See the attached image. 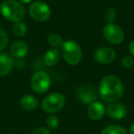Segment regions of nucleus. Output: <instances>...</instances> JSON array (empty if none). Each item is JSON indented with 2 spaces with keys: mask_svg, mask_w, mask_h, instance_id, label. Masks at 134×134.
Listing matches in <instances>:
<instances>
[{
  "mask_svg": "<svg viewBox=\"0 0 134 134\" xmlns=\"http://www.w3.org/2000/svg\"><path fill=\"white\" fill-rule=\"evenodd\" d=\"M124 93V86L119 77L108 75L101 79L98 86V94L104 101L114 103L119 101Z\"/></svg>",
  "mask_w": 134,
  "mask_h": 134,
  "instance_id": "obj_1",
  "label": "nucleus"
},
{
  "mask_svg": "<svg viewBox=\"0 0 134 134\" xmlns=\"http://www.w3.org/2000/svg\"><path fill=\"white\" fill-rule=\"evenodd\" d=\"M0 13L10 22H19L25 17L26 10L19 0H3L0 4Z\"/></svg>",
  "mask_w": 134,
  "mask_h": 134,
  "instance_id": "obj_2",
  "label": "nucleus"
},
{
  "mask_svg": "<svg viewBox=\"0 0 134 134\" xmlns=\"http://www.w3.org/2000/svg\"><path fill=\"white\" fill-rule=\"evenodd\" d=\"M61 54L63 60L70 65H76L83 58V51L78 42L73 40L63 41L61 46Z\"/></svg>",
  "mask_w": 134,
  "mask_h": 134,
  "instance_id": "obj_3",
  "label": "nucleus"
},
{
  "mask_svg": "<svg viewBox=\"0 0 134 134\" xmlns=\"http://www.w3.org/2000/svg\"><path fill=\"white\" fill-rule=\"evenodd\" d=\"M65 97L63 94L52 93L44 97V99L41 102V108L43 111L49 114H53L56 112H59L64 108L65 106Z\"/></svg>",
  "mask_w": 134,
  "mask_h": 134,
  "instance_id": "obj_4",
  "label": "nucleus"
},
{
  "mask_svg": "<svg viewBox=\"0 0 134 134\" xmlns=\"http://www.w3.org/2000/svg\"><path fill=\"white\" fill-rule=\"evenodd\" d=\"M29 15L37 22H45L51 18L52 9L50 6L43 1H34L29 8Z\"/></svg>",
  "mask_w": 134,
  "mask_h": 134,
  "instance_id": "obj_5",
  "label": "nucleus"
},
{
  "mask_svg": "<svg viewBox=\"0 0 134 134\" xmlns=\"http://www.w3.org/2000/svg\"><path fill=\"white\" fill-rule=\"evenodd\" d=\"M52 83L51 76L45 71H38L32 75L30 78V87L35 93L44 94L49 90Z\"/></svg>",
  "mask_w": 134,
  "mask_h": 134,
  "instance_id": "obj_6",
  "label": "nucleus"
},
{
  "mask_svg": "<svg viewBox=\"0 0 134 134\" xmlns=\"http://www.w3.org/2000/svg\"><path fill=\"white\" fill-rule=\"evenodd\" d=\"M103 36L108 43L112 45H119L123 42L125 33L123 30L117 24L108 23L103 28Z\"/></svg>",
  "mask_w": 134,
  "mask_h": 134,
  "instance_id": "obj_7",
  "label": "nucleus"
},
{
  "mask_svg": "<svg viewBox=\"0 0 134 134\" xmlns=\"http://www.w3.org/2000/svg\"><path fill=\"white\" fill-rule=\"evenodd\" d=\"M76 97L81 103L85 105H90L97 101L98 92L93 86H80L77 87L75 92Z\"/></svg>",
  "mask_w": 134,
  "mask_h": 134,
  "instance_id": "obj_8",
  "label": "nucleus"
},
{
  "mask_svg": "<svg viewBox=\"0 0 134 134\" xmlns=\"http://www.w3.org/2000/svg\"><path fill=\"white\" fill-rule=\"evenodd\" d=\"M94 58L95 61L99 64H109L115 60L116 52L113 49L109 47H101L95 52Z\"/></svg>",
  "mask_w": 134,
  "mask_h": 134,
  "instance_id": "obj_9",
  "label": "nucleus"
},
{
  "mask_svg": "<svg viewBox=\"0 0 134 134\" xmlns=\"http://www.w3.org/2000/svg\"><path fill=\"white\" fill-rule=\"evenodd\" d=\"M14 58L7 52H0V77L8 75L13 69Z\"/></svg>",
  "mask_w": 134,
  "mask_h": 134,
  "instance_id": "obj_10",
  "label": "nucleus"
},
{
  "mask_svg": "<svg viewBox=\"0 0 134 134\" xmlns=\"http://www.w3.org/2000/svg\"><path fill=\"white\" fill-rule=\"evenodd\" d=\"M127 107L121 103H110L106 108V112L111 119H122L127 115Z\"/></svg>",
  "mask_w": 134,
  "mask_h": 134,
  "instance_id": "obj_11",
  "label": "nucleus"
},
{
  "mask_svg": "<svg viewBox=\"0 0 134 134\" xmlns=\"http://www.w3.org/2000/svg\"><path fill=\"white\" fill-rule=\"evenodd\" d=\"M105 113H106V108H105L103 103L97 100L95 102L91 103L90 105H88L87 115L88 118L92 120H99L104 117Z\"/></svg>",
  "mask_w": 134,
  "mask_h": 134,
  "instance_id": "obj_12",
  "label": "nucleus"
},
{
  "mask_svg": "<svg viewBox=\"0 0 134 134\" xmlns=\"http://www.w3.org/2000/svg\"><path fill=\"white\" fill-rule=\"evenodd\" d=\"M29 52V45L23 41H16L10 46V55L16 59L24 58Z\"/></svg>",
  "mask_w": 134,
  "mask_h": 134,
  "instance_id": "obj_13",
  "label": "nucleus"
},
{
  "mask_svg": "<svg viewBox=\"0 0 134 134\" xmlns=\"http://www.w3.org/2000/svg\"><path fill=\"white\" fill-rule=\"evenodd\" d=\"M61 51L56 48H52L46 51L43 55V61L44 63L49 67H52L59 63L61 59Z\"/></svg>",
  "mask_w": 134,
  "mask_h": 134,
  "instance_id": "obj_14",
  "label": "nucleus"
},
{
  "mask_svg": "<svg viewBox=\"0 0 134 134\" xmlns=\"http://www.w3.org/2000/svg\"><path fill=\"white\" fill-rule=\"evenodd\" d=\"M19 106L27 111H31L39 107V100L32 95H24L19 99Z\"/></svg>",
  "mask_w": 134,
  "mask_h": 134,
  "instance_id": "obj_15",
  "label": "nucleus"
},
{
  "mask_svg": "<svg viewBox=\"0 0 134 134\" xmlns=\"http://www.w3.org/2000/svg\"><path fill=\"white\" fill-rule=\"evenodd\" d=\"M12 32L16 37H23L28 32V27L22 21L16 22L12 26Z\"/></svg>",
  "mask_w": 134,
  "mask_h": 134,
  "instance_id": "obj_16",
  "label": "nucleus"
},
{
  "mask_svg": "<svg viewBox=\"0 0 134 134\" xmlns=\"http://www.w3.org/2000/svg\"><path fill=\"white\" fill-rule=\"evenodd\" d=\"M101 134H128V131L119 125H109L101 131Z\"/></svg>",
  "mask_w": 134,
  "mask_h": 134,
  "instance_id": "obj_17",
  "label": "nucleus"
},
{
  "mask_svg": "<svg viewBox=\"0 0 134 134\" xmlns=\"http://www.w3.org/2000/svg\"><path fill=\"white\" fill-rule=\"evenodd\" d=\"M47 41L48 43L52 47V48L58 49L59 47H61L63 43V38L61 37V35L57 33H52L48 36L47 38Z\"/></svg>",
  "mask_w": 134,
  "mask_h": 134,
  "instance_id": "obj_18",
  "label": "nucleus"
},
{
  "mask_svg": "<svg viewBox=\"0 0 134 134\" xmlns=\"http://www.w3.org/2000/svg\"><path fill=\"white\" fill-rule=\"evenodd\" d=\"M104 19L108 23H114V21L117 19V12H116L115 8H111V7L107 8L104 13Z\"/></svg>",
  "mask_w": 134,
  "mask_h": 134,
  "instance_id": "obj_19",
  "label": "nucleus"
},
{
  "mask_svg": "<svg viewBox=\"0 0 134 134\" xmlns=\"http://www.w3.org/2000/svg\"><path fill=\"white\" fill-rule=\"evenodd\" d=\"M8 34L5 30L0 28V52H2L8 47Z\"/></svg>",
  "mask_w": 134,
  "mask_h": 134,
  "instance_id": "obj_20",
  "label": "nucleus"
},
{
  "mask_svg": "<svg viewBox=\"0 0 134 134\" xmlns=\"http://www.w3.org/2000/svg\"><path fill=\"white\" fill-rule=\"evenodd\" d=\"M46 123H47V126H48L49 129H51V130H55V129H57L58 126H59L60 120H59V119H58L57 116L51 115L47 118Z\"/></svg>",
  "mask_w": 134,
  "mask_h": 134,
  "instance_id": "obj_21",
  "label": "nucleus"
},
{
  "mask_svg": "<svg viewBox=\"0 0 134 134\" xmlns=\"http://www.w3.org/2000/svg\"><path fill=\"white\" fill-rule=\"evenodd\" d=\"M121 63L125 68H131L134 66V58L131 55H126L122 58Z\"/></svg>",
  "mask_w": 134,
  "mask_h": 134,
  "instance_id": "obj_22",
  "label": "nucleus"
},
{
  "mask_svg": "<svg viewBox=\"0 0 134 134\" xmlns=\"http://www.w3.org/2000/svg\"><path fill=\"white\" fill-rule=\"evenodd\" d=\"M31 134H51V133H50V130L47 128L39 127V128H36L35 130H32Z\"/></svg>",
  "mask_w": 134,
  "mask_h": 134,
  "instance_id": "obj_23",
  "label": "nucleus"
},
{
  "mask_svg": "<svg viewBox=\"0 0 134 134\" xmlns=\"http://www.w3.org/2000/svg\"><path fill=\"white\" fill-rule=\"evenodd\" d=\"M129 52H130V55L134 58V39L132 40L130 42V44H129Z\"/></svg>",
  "mask_w": 134,
  "mask_h": 134,
  "instance_id": "obj_24",
  "label": "nucleus"
},
{
  "mask_svg": "<svg viewBox=\"0 0 134 134\" xmlns=\"http://www.w3.org/2000/svg\"><path fill=\"white\" fill-rule=\"evenodd\" d=\"M21 4H30L32 2V0H19Z\"/></svg>",
  "mask_w": 134,
  "mask_h": 134,
  "instance_id": "obj_25",
  "label": "nucleus"
},
{
  "mask_svg": "<svg viewBox=\"0 0 134 134\" xmlns=\"http://www.w3.org/2000/svg\"><path fill=\"white\" fill-rule=\"evenodd\" d=\"M130 134H134V123L130 126Z\"/></svg>",
  "mask_w": 134,
  "mask_h": 134,
  "instance_id": "obj_26",
  "label": "nucleus"
},
{
  "mask_svg": "<svg viewBox=\"0 0 134 134\" xmlns=\"http://www.w3.org/2000/svg\"><path fill=\"white\" fill-rule=\"evenodd\" d=\"M133 71H134V66H133Z\"/></svg>",
  "mask_w": 134,
  "mask_h": 134,
  "instance_id": "obj_27",
  "label": "nucleus"
}]
</instances>
